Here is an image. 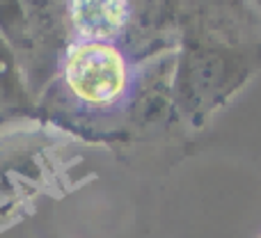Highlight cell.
Returning <instances> with one entry per match:
<instances>
[{
    "instance_id": "cell-2",
    "label": "cell",
    "mask_w": 261,
    "mask_h": 238,
    "mask_svg": "<svg viewBox=\"0 0 261 238\" xmlns=\"http://www.w3.org/2000/svg\"><path fill=\"white\" fill-rule=\"evenodd\" d=\"M76 25L83 35L108 37L124 23L126 5L124 3H78L73 7Z\"/></svg>"
},
{
    "instance_id": "cell-1",
    "label": "cell",
    "mask_w": 261,
    "mask_h": 238,
    "mask_svg": "<svg viewBox=\"0 0 261 238\" xmlns=\"http://www.w3.org/2000/svg\"><path fill=\"white\" fill-rule=\"evenodd\" d=\"M64 76L76 96L103 105L117 99L126 83V64L117 48L103 41H83L69 50Z\"/></svg>"
}]
</instances>
